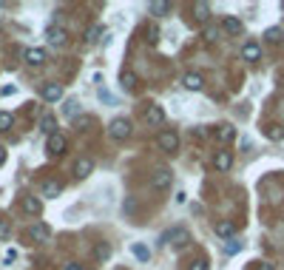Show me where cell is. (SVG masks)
Listing matches in <instances>:
<instances>
[{"label":"cell","instance_id":"6da1fadb","mask_svg":"<svg viewBox=\"0 0 284 270\" xmlns=\"http://www.w3.org/2000/svg\"><path fill=\"white\" fill-rule=\"evenodd\" d=\"M188 242H191L188 227H173V230H168V233H165V245H170L173 250H182Z\"/></svg>","mask_w":284,"mask_h":270},{"label":"cell","instance_id":"7a4b0ae2","mask_svg":"<svg viewBox=\"0 0 284 270\" xmlns=\"http://www.w3.org/2000/svg\"><path fill=\"white\" fill-rule=\"evenodd\" d=\"M157 145L165 151V154H173L176 148H179V134L173 131V128H165V131H159L157 136Z\"/></svg>","mask_w":284,"mask_h":270},{"label":"cell","instance_id":"3957f363","mask_svg":"<svg viewBox=\"0 0 284 270\" xmlns=\"http://www.w3.org/2000/svg\"><path fill=\"white\" fill-rule=\"evenodd\" d=\"M131 120L128 117H117V120H111V125H108V134L114 136V139H128L131 136Z\"/></svg>","mask_w":284,"mask_h":270},{"label":"cell","instance_id":"277c9868","mask_svg":"<svg viewBox=\"0 0 284 270\" xmlns=\"http://www.w3.org/2000/svg\"><path fill=\"white\" fill-rule=\"evenodd\" d=\"M170 182H173V174H170L168 168H159V171H154V177H151V191H157V193L168 191Z\"/></svg>","mask_w":284,"mask_h":270},{"label":"cell","instance_id":"5b68a950","mask_svg":"<svg viewBox=\"0 0 284 270\" xmlns=\"http://www.w3.org/2000/svg\"><path fill=\"white\" fill-rule=\"evenodd\" d=\"M66 148H68V139L57 131V134L48 136V142H45V154H48V157H60V154H66Z\"/></svg>","mask_w":284,"mask_h":270},{"label":"cell","instance_id":"8992f818","mask_svg":"<svg viewBox=\"0 0 284 270\" xmlns=\"http://www.w3.org/2000/svg\"><path fill=\"white\" fill-rule=\"evenodd\" d=\"M145 123L151 125V128H162L165 125V111H162V105H157V102H151L145 108Z\"/></svg>","mask_w":284,"mask_h":270},{"label":"cell","instance_id":"52a82bcc","mask_svg":"<svg viewBox=\"0 0 284 270\" xmlns=\"http://www.w3.org/2000/svg\"><path fill=\"white\" fill-rule=\"evenodd\" d=\"M29 239H32V245H34V242H37V245H43V242L51 239V230H48L45 222H34V225L29 227Z\"/></svg>","mask_w":284,"mask_h":270},{"label":"cell","instance_id":"ba28073f","mask_svg":"<svg viewBox=\"0 0 284 270\" xmlns=\"http://www.w3.org/2000/svg\"><path fill=\"white\" fill-rule=\"evenodd\" d=\"M213 136L222 142V145H227V142H233V139H236V128H233L230 123H222V125H216V128H213Z\"/></svg>","mask_w":284,"mask_h":270},{"label":"cell","instance_id":"9c48e42d","mask_svg":"<svg viewBox=\"0 0 284 270\" xmlns=\"http://www.w3.org/2000/svg\"><path fill=\"white\" fill-rule=\"evenodd\" d=\"M43 100L45 102H57V100H63V86L60 83H43Z\"/></svg>","mask_w":284,"mask_h":270},{"label":"cell","instance_id":"30bf717a","mask_svg":"<svg viewBox=\"0 0 284 270\" xmlns=\"http://www.w3.org/2000/svg\"><path fill=\"white\" fill-rule=\"evenodd\" d=\"M230 165H233V154H230V151H216L213 168L219 171V174H227V171H230Z\"/></svg>","mask_w":284,"mask_h":270},{"label":"cell","instance_id":"8fae6325","mask_svg":"<svg viewBox=\"0 0 284 270\" xmlns=\"http://www.w3.org/2000/svg\"><path fill=\"white\" fill-rule=\"evenodd\" d=\"M91 171H94V159L91 157H80L77 162H74V177H77V180L91 177Z\"/></svg>","mask_w":284,"mask_h":270},{"label":"cell","instance_id":"7c38bea8","mask_svg":"<svg viewBox=\"0 0 284 270\" xmlns=\"http://www.w3.org/2000/svg\"><path fill=\"white\" fill-rule=\"evenodd\" d=\"M63 193V185L57 180H45L43 185H40V196H45V199H57Z\"/></svg>","mask_w":284,"mask_h":270},{"label":"cell","instance_id":"4fadbf2b","mask_svg":"<svg viewBox=\"0 0 284 270\" xmlns=\"http://www.w3.org/2000/svg\"><path fill=\"white\" fill-rule=\"evenodd\" d=\"M182 86L188 91H202L204 89V80H202V74H196V71H188L185 77H182Z\"/></svg>","mask_w":284,"mask_h":270},{"label":"cell","instance_id":"5bb4252c","mask_svg":"<svg viewBox=\"0 0 284 270\" xmlns=\"http://www.w3.org/2000/svg\"><path fill=\"white\" fill-rule=\"evenodd\" d=\"M45 40H48V43L51 45H66L68 43V34H66V29H60V26H51V29H48V32H45Z\"/></svg>","mask_w":284,"mask_h":270},{"label":"cell","instance_id":"9a60e30c","mask_svg":"<svg viewBox=\"0 0 284 270\" xmlns=\"http://www.w3.org/2000/svg\"><path fill=\"white\" fill-rule=\"evenodd\" d=\"M259 57H261V45H259V43H253V40H250V43L242 45V60H247V63H256Z\"/></svg>","mask_w":284,"mask_h":270},{"label":"cell","instance_id":"2e32d148","mask_svg":"<svg viewBox=\"0 0 284 270\" xmlns=\"http://www.w3.org/2000/svg\"><path fill=\"white\" fill-rule=\"evenodd\" d=\"M23 211L29 216H40L43 214V202H40L37 196H23Z\"/></svg>","mask_w":284,"mask_h":270},{"label":"cell","instance_id":"e0dca14e","mask_svg":"<svg viewBox=\"0 0 284 270\" xmlns=\"http://www.w3.org/2000/svg\"><path fill=\"white\" fill-rule=\"evenodd\" d=\"M23 57H26V63H29V66H43V63H45V51H43V48H26Z\"/></svg>","mask_w":284,"mask_h":270},{"label":"cell","instance_id":"ac0fdd59","mask_svg":"<svg viewBox=\"0 0 284 270\" xmlns=\"http://www.w3.org/2000/svg\"><path fill=\"white\" fill-rule=\"evenodd\" d=\"M120 89L122 91H134L136 89V74L131 68H122V74H120Z\"/></svg>","mask_w":284,"mask_h":270},{"label":"cell","instance_id":"d6986e66","mask_svg":"<svg viewBox=\"0 0 284 270\" xmlns=\"http://www.w3.org/2000/svg\"><path fill=\"white\" fill-rule=\"evenodd\" d=\"M207 17H210V6L207 3H193V20L196 23H207Z\"/></svg>","mask_w":284,"mask_h":270},{"label":"cell","instance_id":"ffe728a7","mask_svg":"<svg viewBox=\"0 0 284 270\" xmlns=\"http://www.w3.org/2000/svg\"><path fill=\"white\" fill-rule=\"evenodd\" d=\"M222 29H225L227 34H242L244 32V26H242L239 17H225V20H222Z\"/></svg>","mask_w":284,"mask_h":270},{"label":"cell","instance_id":"44dd1931","mask_svg":"<svg viewBox=\"0 0 284 270\" xmlns=\"http://www.w3.org/2000/svg\"><path fill=\"white\" fill-rule=\"evenodd\" d=\"M148 11L154 14V17H165L170 11V3H165V0H154V3H148Z\"/></svg>","mask_w":284,"mask_h":270},{"label":"cell","instance_id":"7402d4cb","mask_svg":"<svg viewBox=\"0 0 284 270\" xmlns=\"http://www.w3.org/2000/svg\"><path fill=\"white\" fill-rule=\"evenodd\" d=\"M131 253H134L139 262H148V259H151V248H148V245H142V242H134V245H131Z\"/></svg>","mask_w":284,"mask_h":270},{"label":"cell","instance_id":"603a6c76","mask_svg":"<svg viewBox=\"0 0 284 270\" xmlns=\"http://www.w3.org/2000/svg\"><path fill=\"white\" fill-rule=\"evenodd\" d=\"M94 259H97V262L111 259V245H108V242H97V248H94Z\"/></svg>","mask_w":284,"mask_h":270},{"label":"cell","instance_id":"cb8c5ba5","mask_svg":"<svg viewBox=\"0 0 284 270\" xmlns=\"http://www.w3.org/2000/svg\"><path fill=\"white\" fill-rule=\"evenodd\" d=\"M216 236H222V239H230L233 236V230H236V225L233 222H216Z\"/></svg>","mask_w":284,"mask_h":270},{"label":"cell","instance_id":"d4e9b609","mask_svg":"<svg viewBox=\"0 0 284 270\" xmlns=\"http://www.w3.org/2000/svg\"><path fill=\"white\" fill-rule=\"evenodd\" d=\"M40 131H45L48 136H51V134H57V120L51 117V114H45L43 120H40Z\"/></svg>","mask_w":284,"mask_h":270},{"label":"cell","instance_id":"484cf974","mask_svg":"<svg viewBox=\"0 0 284 270\" xmlns=\"http://www.w3.org/2000/svg\"><path fill=\"white\" fill-rule=\"evenodd\" d=\"M264 134H267V139H276V142H279V139H284V125H267V128H264Z\"/></svg>","mask_w":284,"mask_h":270},{"label":"cell","instance_id":"4316f807","mask_svg":"<svg viewBox=\"0 0 284 270\" xmlns=\"http://www.w3.org/2000/svg\"><path fill=\"white\" fill-rule=\"evenodd\" d=\"M11 125H14V117H11L9 111H0V134L11 131Z\"/></svg>","mask_w":284,"mask_h":270},{"label":"cell","instance_id":"83f0119b","mask_svg":"<svg viewBox=\"0 0 284 270\" xmlns=\"http://www.w3.org/2000/svg\"><path fill=\"white\" fill-rule=\"evenodd\" d=\"M102 34H105V26H91L88 34H85V43H97Z\"/></svg>","mask_w":284,"mask_h":270},{"label":"cell","instance_id":"f1b7e54d","mask_svg":"<svg viewBox=\"0 0 284 270\" xmlns=\"http://www.w3.org/2000/svg\"><path fill=\"white\" fill-rule=\"evenodd\" d=\"M264 37H267V43H282V29H276V26H273V29H267V32H264Z\"/></svg>","mask_w":284,"mask_h":270},{"label":"cell","instance_id":"f546056e","mask_svg":"<svg viewBox=\"0 0 284 270\" xmlns=\"http://www.w3.org/2000/svg\"><path fill=\"white\" fill-rule=\"evenodd\" d=\"M242 250V242H236V239H227L225 242V253L227 256H233V253H239Z\"/></svg>","mask_w":284,"mask_h":270},{"label":"cell","instance_id":"4dcf8cb0","mask_svg":"<svg viewBox=\"0 0 284 270\" xmlns=\"http://www.w3.org/2000/svg\"><path fill=\"white\" fill-rule=\"evenodd\" d=\"M9 236H11V225H9V219H0V242H6Z\"/></svg>","mask_w":284,"mask_h":270},{"label":"cell","instance_id":"1f68e13d","mask_svg":"<svg viewBox=\"0 0 284 270\" xmlns=\"http://www.w3.org/2000/svg\"><path fill=\"white\" fill-rule=\"evenodd\" d=\"M202 37H204V40H207V43H213L216 37H219V29H216V26H207V29H204V32H202Z\"/></svg>","mask_w":284,"mask_h":270},{"label":"cell","instance_id":"d6a6232c","mask_svg":"<svg viewBox=\"0 0 284 270\" xmlns=\"http://www.w3.org/2000/svg\"><path fill=\"white\" fill-rule=\"evenodd\" d=\"M77 108H80L77 100H68L66 102V117H74V114H77Z\"/></svg>","mask_w":284,"mask_h":270},{"label":"cell","instance_id":"836d02e7","mask_svg":"<svg viewBox=\"0 0 284 270\" xmlns=\"http://www.w3.org/2000/svg\"><path fill=\"white\" fill-rule=\"evenodd\" d=\"M191 270H210V265H207V259H199L191 265Z\"/></svg>","mask_w":284,"mask_h":270},{"label":"cell","instance_id":"e575fe53","mask_svg":"<svg viewBox=\"0 0 284 270\" xmlns=\"http://www.w3.org/2000/svg\"><path fill=\"white\" fill-rule=\"evenodd\" d=\"M14 259H17V250H6V256H3V262H6V265H11Z\"/></svg>","mask_w":284,"mask_h":270},{"label":"cell","instance_id":"d590c367","mask_svg":"<svg viewBox=\"0 0 284 270\" xmlns=\"http://www.w3.org/2000/svg\"><path fill=\"white\" fill-rule=\"evenodd\" d=\"M256 270H276V268H273V265H267V262H259V265H256Z\"/></svg>","mask_w":284,"mask_h":270},{"label":"cell","instance_id":"8d00e7d4","mask_svg":"<svg viewBox=\"0 0 284 270\" xmlns=\"http://www.w3.org/2000/svg\"><path fill=\"white\" fill-rule=\"evenodd\" d=\"M66 270H82V268H80L77 262H68V265H66Z\"/></svg>","mask_w":284,"mask_h":270},{"label":"cell","instance_id":"74e56055","mask_svg":"<svg viewBox=\"0 0 284 270\" xmlns=\"http://www.w3.org/2000/svg\"><path fill=\"white\" fill-rule=\"evenodd\" d=\"M3 162H6V151H3V148H0V165H3Z\"/></svg>","mask_w":284,"mask_h":270}]
</instances>
